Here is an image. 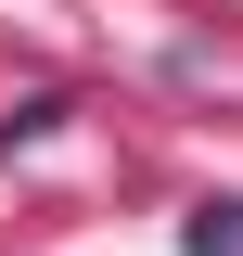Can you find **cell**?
Returning <instances> with one entry per match:
<instances>
[{
    "instance_id": "obj_1",
    "label": "cell",
    "mask_w": 243,
    "mask_h": 256,
    "mask_svg": "<svg viewBox=\"0 0 243 256\" xmlns=\"http://www.w3.org/2000/svg\"><path fill=\"white\" fill-rule=\"evenodd\" d=\"M180 256H243V192H205V205H192Z\"/></svg>"
}]
</instances>
